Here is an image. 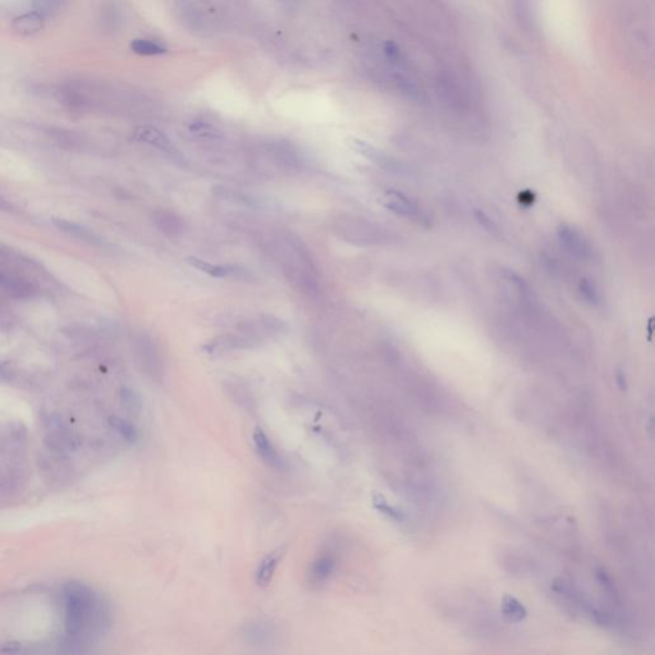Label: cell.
<instances>
[{
  "label": "cell",
  "mask_w": 655,
  "mask_h": 655,
  "mask_svg": "<svg viewBox=\"0 0 655 655\" xmlns=\"http://www.w3.org/2000/svg\"><path fill=\"white\" fill-rule=\"evenodd\" d=\"M66 630L75 641L94 640L110 622L108 603L98 592L77 582L64 587Z\"/></svg>",
  "instance_id": "6da1fadb"
},
{
  "label": "cell",
  "mask_w": 655,
  "mask_h": 655,
  "mask_svg": "<svg viewBox=\"0 0 655 655\" xmlns=\"http://www.w3.org/2000/svg\"><path fill=\"white\" fill-rule=\"evenodd\" d=\"M278 252L282 258L284 273L298 290L314 296L319 293V281L315 264L309 250L296 234L282 232L277 241Z\"/></svg>",
  "instance_id": "7a4b0ae2"
},
{
  "label": "cell",
  "mask_w": 655,
  "mask_h": 655,
  "mask_svg": "<svg viewBox=\"0 0 655 655\" xmlns=\"http://www.w3.org/2000/svg\"><path fill=\"white\" fill-rule=\"evenodd\" d=\"M334 231L343 240L355 245H382L388 242L385 229L372 221L355 216H340L335 219Z\"/></svg>",
  "instance_id": "3957f363"
},
{
  "label": "cell",
  "mask_w": 655,
  "mask_h": 655,
  "mask_svg": "<svg viewBox=\"0 0 655 655\" xmlns=\"http://www.w3.org/2000/svg\"><path fill=\"white\" fill-rule=\"evenodd\" d=\"M383 204L385 208L389 209L392 213L397 214L401 218L415 221L421 226L429 224L428 215L425 214V211L414 200H411L402 192H398L394 189L387 191L384 194V199H383Z\"/></svg>",
  "instance_id": "277c9868"
},
{
  "label": "cell",
  "mask_w": 655,
  "mask_h": 655,
  "mask_svg": "<svg viewBox=\"0 0 655 655\" xmlns=\"http://www.w3.org/2000/svg\"><path fill=\"white\" fill-rule=\"evenodd\" d=\"M557 236L561 242L562 247L572 258L580 261L592 260L594 256V248H592L590 241L587 240L579 229H576L570 224H561L557 229Z\"/></svg>",
  "instance_id": "5b68a950"
},
{
  "label": "cell",
  "mask_w": 655,
  "mask_h": 655,
  "mask_svg": "<svg viewBox=\"0 0 655 655\" xmlns=\"http://www.w3.org/2000/svg\"><path fill=\"white\" fill-rule=\"evenodd\" d=\"M152 221L155 227L170 239H177L184 232V223L182 219L170 210H157L152 215Z\"/></svg>",
  "instance_id": "8992f818"
},
{
  "label": "cell",
  "mask_w": 655,
  "mask_h": 655,
  "mask_svg": "<svg viewBox=\"0 0 655 655\" xmlns=\"http://www.w3.org/2000/svg\"><path fill=\"white\" fill-rule=\"evenodd\" d=\"M189 264L191 266H194L197 271H202L205 274H208L210 277L214 278H227V277H237L242 278L245 279V277H242L243 274H246V271L243 269H241L239 266H229V265H219V264H213V263H209L206 260H202V258H187Z\"/></svg>",
  "instance_id": "52a82bcc"
},
{
  "label": "cell",
  "mask_w": 655,
  "mask_h": 655,
  "mask_svg": "<svg viewBox=\"0 0 655 655\" xmlns=\"http://www.w3.org/2000/svg\"><path fill=\"white\" fill-rule=\"evenodd\" d=\"M136 347L142 365H145L150 372H158L160 370V355L152 337L145 333L140 334L136 340Z\"/></svg>",
  "instance_id": "ba28073f"
},
{
  "label": "cell",
  "mask_w": 655,
  "mask_h": 655,
  "mask_svg": "<svg viewBox=\"0 0 655 655\" xmlns=\"http://www.w3.org/2000/svg\"><path fill=\"white\" fill-rule=\"evenodd\" d=\"M252 438H253L256 451L265 463H268L269 466L274 467V468H281L283 466V461L278 454L277 449L273 446L271 439L268 438V435L265 434L263 429H255Z\"/></svg>",
  "instance_id": "9c48e42d"
},
{
  "label": "cell",
  "mask_w": 655,
  "mask_h": 655,
  "mask_svg": "<svg viewBox=\"0 0 655 655\" xmlns=\"http://www.w3.org/2000/svg\"><path fill=\"white\" fill-rule=\"evenodd\" d=\"M133 136L139 141L154 146L163 152H173L174 145L165 133L159 131L158 128L152 126L137 127L133 132Z\"/></svg>",
  "instance_id": "30bf717a"
},
{
  "label": "cell",
  "mask_w": 655,
  "mask_h": 655,
  "mask_svg": "<svg viewBox=\"0 0 655 655\" xmlns=\"http://www.w3.org/2000/svg\"><path fill=\"white\" fill-rule=\"evenodd\" d=\"M284 555H285V548H279L265 555L264 560L260 562L258 570H256V584L258 586L264 587L271 584V579L277 571L278 566L282 561Z\"/></svg>",
  "instance_id": "8fae6325"
},
{
  "label": "cell",
  "mask_w": 655,
  "mask_h": 655,
  "mask_svg": "<svg viewBox=\"0 0 655 655\" xmlns=\"http://www.w3.org/2000/svg\"><path fill=\"white\" fill-rule=\"evenodd\" d=\"M53 223L59 231H62L63 234H68L76 240L83 241L91 245H100L101 243L100 239L93 231H90L86 227H82L73 221H66V219H53Z\"/></svg>",
  "instance_id": "7c38bea8"
},
{
  "label": "cell",
  "mask_w": 655,
  "mask_h": 655,
  "mask_svg": "<svg viewBox=\"0 0 655 655\" xmlns=\"http://www.w3.org/2000/svg\"><path fill=\"white\" fill-rule=\"evenodd\" d=\"M13 28L14 31L19 32L21 35L30 36L36 32L41 31L43 28V16L38 12L28 13L22 17L14 19L13 22Z\"/></svg>",
  "instance_id": "4fadbf2b"
},
{
  "label": "cell",
  "mask_w": 655,
  "mask_h": 655,
  "mask_svg": "<svg viewBox=\"0 0 655 655\" xmlns=\"http://www.w3.org/2000/svg\"><path fill=\"white\" fill-rule=\"evenodd\" d=\"M502 613L510 622H521L528 617V611L525 605L518 599L512 595H504L502 599Z\"/></svg>",
  "instance_id": "5bb4252c"
},
{
  "label": "cell",
  "mask_w": 655,
  "mask_h": 655,
  "mask_svg": "<svg viewBox=\"0 0 655 655\" xmlns=\"http://www.w3.org/2000/svg\"><path fill=\"white\" fill-rule=\"evenodd\" d=\"M334 560L332 557L329 555H323L320 558H318L313 566H311V572H310V576H311V580L315 582V584H323L325 582L334 571Z\"/></svg>",
  "instance_id": "9a60e30c"
},
{
  "label": "cell",
  "mask_w": 655,
  "mask_h": 655,
  "mask_svg": "<svg viewBox=\"0 0 655 655\" xmlns=\"http://www.w3.org/2000/svg\"><path fill=\"white\" fill-rule=\"evenodd\" d=\"M132 49L136 54L139 56H145V57H152V56H162L167 53V48L157 41L147 40V38H136L133 40L131 44Z\"/></svg>",
  "instance_id": "2e32d148"
},
{
  "label": "cell",
  "mask_w": 655,
  "mask_h": 655,
  "mask_svg": "<svg viewBox=\"0 0 655 655\" xmlns=\"http://www.w3.org/2000/svg\"><path fill=\"white\" fill-rule=\"evenodd\" d=\"M580 295L586 303H589L592 308H598L602 303V296L599 292L598 287L595 283H592L590 279H582L579 285Z\"/></svg>",
  "instance_id": "e0dca14e"
},
{
  "label": "cell",
  "mask_w": 655,
  "mask_h": 655,
  "mask_svg": "<svg viewBox=\"0 0 655 655\" xmlns=\"http://www.w3.org/2000/svg\"><path fill=\"white\" fill-rule=\"evenodd\" d=\"M372 503H374V507H375L377 510H380L382 513H384L387 516L391 517L392 520L402 521L404 518V513H402L401 510H397L396 507H393V505L388 503L382 496H375L374 499H372Z\"/></svg>",
  "instance_id": "ac0fdd59"
},
{
  "label": "cell",
  "mask_w": 655,
  "mask_h": 655,
  "mask_svg": "<svg viewBox=\"0 0 655 655\" xmlns=\"http://www.w3.org/2000/svg\"><path fill=\"white\" fill-rule=\"evenodd\" d=\"M63 0H33V6L38 9V14L46 16L58 11L62 6Z\"/></svg>",
  "instance_id": "d6986e66"
},
{
  "label": "cell",
  "mask_w": 655,
  "mask_h": 655,
  "mask_svg": "<svg viewBox=\"0 0 655 655\" xmlns=\"http://www.w3.org/2000/svg\"><path fill=\"white\" fill-rule=\"evenodd\" d=\"M112 424H113L114 428L117 429L127 441H135L136 439V430L128 422L120 420V419H114Z\"/></svg>",
  "instance_id": "ffe728a7"
},
{
  "label": "cell",
  "mask_w": 655,
  "mask_h": 655,
  "mask_svg": "<svg viewBox=\"0 0 655 655\" xmlns=\"http://www.w3.org/2000/svg\"><path fill=\"white\" fill-rule=\"evenodd\" d=\"M0 287H4L13 292H19L21 284L17 281H13L12 278L6 277L3 273H0Z\"/></svg>",
  "instance_id": "44dd1931"
},
{
  "label": "cell",
  "mask_w": 655,
  "mask_h": 655,
  "mask_svg": "<svg viewBox=\"0 0 655 655\" xmlns=\"http://www.w3.org/2000/svg\"><path fill=\"white\" fill-rule=\"evenodd\" d=\"M478 221H480V224L486 228V229H489V231H494V229H496L491 219H489L484 213H481V211L478 213Z\"/></svg>",
  "instance_id": "7402d4cb"
},
{
  "label": "cell",
  "mask_w": 655,
  "mask_h": 655,
  "mask_svg": "<svg viewBox=\"0 0 655 655\" xmlns=\"http://www.w3.org/2000/svg\"><path fill=\"white\" fill-rule=\"evenodd\" d=\"M0 210L1 211H13V206L3 197H0Z\"/></svg>",
  "instance_id": "603a6c76"
},
{
  "label": "cell",
  "mask_w": 655,
  "mask_h": 655,
  "mask_svg": "<svg viewBox=\"0 0 655 655\" xmlns=\"http://www.w3.org/2000/svg\"><path fill=\"white\" fill-rule=\"evenodd\" d=\"M617 382L618 384H619V388H621L622 391H624V389H626V379H624V375L622 374V372H619V374H618Z\"/></svg>",
  "instance_id": "cb8c5ba5"
},
{
  "label": "cell",
  "mask_w": 655,
  "mask_h": 655,
  "mask_svg": "<svg viewBox=\"0 0 655 655\" xmlns=\"http://www.w3.org/2000/svg\"><path fill=\"white\" fill-rule=\"evenodd\" d=\"M278 1H281V3H283V4H287V6H295L300 0H278Z\"/></svg>",
  "instance_id": "d4e9b609"
}]
</instances>
